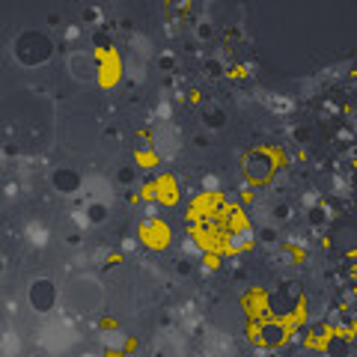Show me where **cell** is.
I'll use <instances>...</instances> for the list:
<instances>
[{
  "label": "cell",
  "mask_w": 357,
  "mask_h": 357,
  "mask_svg": "<svg viewBox=\"0 0 357 357\" xmlns=\"http://www.w3.org/2000/svg\"><path fill=\"white\" fill-rule=\"evenodd\" d=\"M253 340L259 342V349L265 351H280L286 349V342H289V331L286 328V321L283 319H277V316H268V319H253Z\"/></svg>",
  "instance_id": "obj_1"
},
{
  "label": "cell",
  "mask_w": 357,
  "mask_h": 357,
  "mask_svg": "<svg viewBox=\"0 0 357 357\" xmlns=\"http://www.w3.org/2000/svg\"><path fill=\"white\" fill-rule=\"evenodd\" d=\"M277 173V155L268 152V149H253L244 155V176H248V182L253 185H265L271 182Z\"/></svg>",
  "instance_id": "obj_2"
},
{
  "label": "cell",
  "mask_w": 357,
  "mask_h": 357,
  "mask_svg": "<svg viewBox=\"0 0 357 357\" xmlns=\"http://www.w3.org/2000/svg\"><path fill=\"white\" fill-rule=\"evenodd\" d=\"M268 307L277 319L283 316H295L298 307H301V286L298 283H283L274 289V295H268Z\"/></svg>",
  "instance_id": "obj_3"
},
{
  "label": "cell",
  "mask_w": 357,
  "mask_h": 357,
  "mask_svg": "<svg viewBox=\"0 0 357 357\" xmlns=\"http://www.w3.org/2000/svg\"><path fill=\"white\" fill-rule=\"evenodd\" d=\"M27 301L36 312H51L54 304H57V286L51 280H33L27 289Z\"/></svg>",
  "instance_id": "obj_4"
},
{
  "label": "cell",
  "mask_w": 357,
  "mask_h": 357,
  "mask_svg": "<svg viewBox=\"0 0 357 357\" xmlns=\"http://www.w3.org/2000/svg\"><path fill=\"white\" fill-rule=\"evenodd\" d=\"M69 69L77 81H98L102 77V57H96V54H72L69 60Z\"/></svg>",
  "instance_id": "obj_5"
},
{
  "label": "cell",
  "mask_w": 357,
  "mask_h": 357,
  "mask_svg": "<svg viewBox=\"0 0 357 357\" xmlns=\"http://www.w3.org/2000/svg\"><path fill=\"white\" fill-rule=\"evenodd\" d=\"M143 241L155 250H164L167 244H170V229H167L158 218H146V223H143Z\"/></svg>",
  "instance_id": "obj_6"
},
{
  "label": "cell",
  "mask_w": 357,
  "mask_h": 357,
  "mask_svg": "<svg viewBox=\"0 0 357 357\" xmlns=\"http://www.w3.org/2000/svg\"><path fill=\"white\" fill-rule=\"evenodd\" d=\"M354 333H345V331H331L325 345H321V351L325 354H349L354 351V342H351Z\"/></svg>",
  "instance_id": "obj_7"
},
{
  "label": "cell",
  "mask_w": 357,
  "mask_h": 357,
  "mask_svg": "<svg viewBox=\"0 0 357 357\" xmlns=\"http://www.w3.org/2000/svg\"><path fill=\"white\" fill-rule=\"evenodd\" d=\"M51 182L60 194H77L81 191V176H77L75 170H69V167H60V170L51 176Z\"/></svg>",
  "instance_id": "obj_8"
},
{
  "label": "cell",
  "mask_w": 357,
  "mask_h": 357,
  "mask_svg": "<svg viewBox=\"0 0 357 357\" xmlns=\"http://www.w3.org/2000/svg\"><path fill=\"white\" fill-rule=\"evenodd\" d=\"M119 75H122V66H119V60H116V54H114V51L102 54V77H98V81H102L105 86H116Z\"/></svg>",
  "instance_id": "obj_9"
},
{
  "label": "cell",
  "mask_w": 357,
  "mask_h": 357,
  "mask_svg": "<svg viewBox=\"0 0 357 357\" xmlns=\"http://www.w3.org/2000/svg\"><path fill=\"white\" fill-rule=\"evenodd\" d=\"M250 241H253V229L248 227H241V229H232L229 232V238H227V250H244V248H250Z\"/></svg>",
  "instance_id": "obj_10"
},
{
  "label": "cell",
  "mask_w": 357,
  "mask_h": 357,
  "mask_svg": "<svg viewBox=\"0 0 357 357\" xmlns=\"http://www.w3.org/2000/svg\"><path fill=\"white\" fill-rule=\"evenodd\" d=\"M105 349L107 351H131V342H126V333L122 331H110V333H105Z\"/></svg>",
  "instance_id": "obj_11"
},
{
  "label": "cell",
  "mask_w": 357,
  "mask_h": 357,
  "mask_svg": "<svg viewBox=\"0 0 357 357\" xmlns=\"http://www.w3.org/2000/svg\"><path fill=\"white\" fill-rule=\"evenodd\" d=\"M325 223H328V208L325 206H312L310 208V227H325Z\"/></svg>",
  "instance_id": "obj_12"
},
{
  "label": "cell",
  "mask_w": 357,
  "mask_h": 357,
  "mask_svg": "<svg viewBox=\"0 0 357 357\" xmlns=\"http://www.w3.org/2000/svg\"><path fill=\"white\" fill-rule=\"evenodd\" d=\"M86 215H89V223H102L107 218V206L105 203H93L86 208Z\"/></svg>",
  "instance_id": "obj_13"
},
{
  "label": "cell",
  "mask_w": 357,
  "mask_h": 357,
  "mask_svg": "<svg viewBox=\"0 0 357 357\" xmlns=\"http://www.w3.org/2000/svg\"><path fill=\"white\" fill-rule=\"evenodd\" d=\"M206 126H208V128H220V126H223V110H220V107L206 110Z\"/></svg>",
  "instance_id": "obj_14"
},
{
  "label": "cell",
  "mask_w": 357,
  "mask_h": 357,
  "mask_svg": "<svg viewBox=\"0 0 357 357\" xmlns=\"http://www.w3.org/2000/svg\"><path fill=\"white\" fill-rule=\"evenodd\" d=\"M271 215H274L277 220L283 223V220H289V218H292V206H289V203H277V206L271 208Z\"/></svg>",
  "instance_id": "obj_15"
},
{
  "label": "cell",
  "mask_w": 357,
  "mask_h": 357,
  "mask_svg": "<svg viewBox=\"0 0 357 357\" xmlns=\"http://www.w3.org/2000/svg\"><path fill=\"white\" fill-rule=\"evenodd\" d=\"M206 66H208V75H215V77H218V75H223V72H227V66H223L220 60H208Z\"/></svg>",
  "instance_id": "obj_16"
},
{
  "label": "cell",
  "mask_w": 357,
  "mask_h": 357,
  "mask_svg": "<svg viewBox=\"0 0 357 357\" xmlns=\"http://www.w3.org/2000/svg\"><path fill=\"white\" fill-rule=\"evenodd\" d=\"M119 182H122V185L134 182V167H122V170H119Z\"/></svg>",
  "instance_id": "obj_17"
},
{
  "label": "cell",
  "mask_w": 357,
  "mask_h": 357,
  "mask_svg": "<svg viewBox=\"0 0 357 357\" xmlns=\"http://www.w3.org/2000/svg\"><path fill=\"white\" fill-rule=\"evenodd\" d=\"M98 18H102L98 9H84V21H89V24H98Z\"/></svg>",
  "instance_id": "obj_18"
},
{
  "label": "cell",
  "mask_w": 357,
  "mask_h": 357,
  "mask_svg": "<svg viewBox=\"0 0 357 357\" xmlns=\"http://www.w3.org/2000/svg\"><path fill=\"white\" fill-rule=\"evenodd\" d=\"M197 36H199V39H208V36H211V27H208V24H199V27H197Z\"/></svg>",
  "instance_id": "obj_19"
},
{
  "label": "cell",
  "mask_w": 357,
  "mask_h": 357,
  "mask_svg": "<svg viewBox=\"0 0 357 357\" xmlns=\"http://www.w3.org/2000/svg\"><path fill=\"white\" fill-rule=\"evenodd\" d=\"M173 54H164V57H161V66H164V69H173Z\"/></svg>",
  "instance_id": "obj_20"
}]
</instances>
